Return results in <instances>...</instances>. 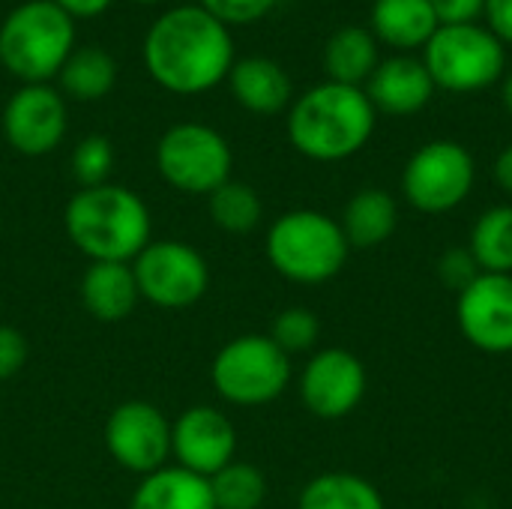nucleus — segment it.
Listing matches in <instances>:
<instances>
[{
	"instance_id": "obj_9",
	"label": "nucleus",
	"mask_w": 512,
	"mask_h": 509,
	"mask_svg": "<svg viewBox=\"0 0 512 509\" xmlns=\"http://www.w3.org/2000/svg\"><path fill=\"white\" fill-rule=\"evenodd\" d=\"M474 183L477 162L471 150L450 138L423 144L402 168V195L426 216H444L462 207L474 192Z\"/></svg>"
},
{
	"instance_id": "obj_21",
	"label": "nucleus",
	"mask_w": 512,
	"mask_h": 509,
	"mask_svg": "<svg viewBox=\"0 0 512 509\" xmlns=\"http://www.w3.org/2000/svg\"><path fill=\"white\" fill-rule=\"evenodd\" d=\"M438 18L429 0H375L372 36L396 51L426 48L438 30Z\"/></svg>"
},
{
	"instance_id": "obj_36",
	"label": "nucleus",
	"mask_w": 512,
	"mask_h": 509,
	"mask_svg": "<svg viewBox=\"0 0 512 509\" xmlns=\"http://www.w3.org/2000/svg\"><path fill=\"white\" fill-rule=\"evenodd\" d=\"M495 183L512 198V144H507L495 159Z\"/></svg>"
},
{
	"instance_id": "obj_38",
	"label": "nucleus",
	"mask_w": 512,
	"mask_h": 509,
	"mask_svg": "<svg viewBox=\"0 0 512 509\" xmlns=\"http://www.w3.org/2000/svg\"><path fill=\"white\" fill-rule=\"evenodd\" d=\"M135 3H162V0H135Z\"/></svg>"
},
{
	"instance_id": "obj_22",
	"label": "nucleus",
	"mask_w": 512,
	"mask_h": 509,
	"mask_svg": "<svg viewBox=\"0 0 512 509\" xmlns=\"http://www.w3.org/2000/svg\"><path fill=\"white\" fill-rule=\"evenodd\" d=\"M378 63H381L378 39L366 27H357V24L339 27L324 45L327 81L348 84V87H366V81L372 78Z\"/></svg>"
},
{
	"instance_id": "obj_19",
	"label": "nucleus",
	"mask_w": 512,
	"mask_h": 509,
	"mask_svg": "<svg viewBox=\"0 0 512 509\" xmlns=\"http://www.w3.org/2000/svg\"><path fill=\"white\" fill-rule=\"evenodd\" d=\"M342 234L351 249H375L387 243L399 228V204L393 192L366 186L348 198L339 216Z\"/></svg>"
},
{
	"instance_id": "obj_15",
	"label": "nucleus",
	"mask_w": 512,
	"mask_h": 509,
	"mask_svg": "<svg viewBox=\"0 0 512 509\" xmlns=\"http://www.w3.org/2000/svg\"><path fill=\"white\" fill-rule=\"evenodd\" d=\"M174 465L210 480L237 459V429L231 417L213 405H192L171 423Z\"/></svg>"
},
{
	"instance_id": "obj_34",
	"label": "nucleus",
	"mask_w": 512,
	"mask_h": 509,
	"mask_svg": "<svg viewBox=\"0 0 512 509\" xmlns=\"http://www.w3.org/2000/svg\"><path fill=\"white\" fill-rule=\"evenodd\" d=\"M483 18L504 45H512V0H486Z\"/></svg>"
},
{
	"instance_id": "obj_33",
	"label": "nucleus",
	"mask_w": 512,
	"mask_h": 509,
	"mask_svg": "<svg viewBox=\"0 0 512 509\" xmlns=\"http://www.w3.org/2000/svg\"><path fill=\"white\" fill-rule=\"evenodd\" d=\"M438 24H477L486 12V0H429Z\"/></svg>"
},
{
	"instance_id": "obj_4",
	"label": "nucleus",
	"mask_w": 512,
	"mask_h": 509,
	"mask_svg": "<svg viewBox=\"0 0 512 509\" xmlns=\"http://www.w3.org/2000/svg\"><path fill=\"white\" fill-rule=\"evenodd\" d=\"M270 267L294 285H324L336 279L351 255L339 219L300 207L282 213L264 240Z\"/></svg>"
},
{
	"instance_id": "obj_18",
	"label": "nucleus",
	"mask_w": 512,
	"mask_h": 509,
	"mask_svg": "<svg viewBox=\"0 0 512 509\" xmlns=\"http://www.w3.org/2000/svg\"><path fill=\"white\" fill-rule=\"evenodd\" d=\"M141 303L132 264L93 261L81 276V306L102 324L126 321Z\"/></svg>"
},
{
	"instance_id": "obj_3",
	"label": "nucleus",
	"mask_w": 512,
	"mask_h": 509,
	"mask_svg": "<svg viewBox=\"0 0 512 509\" xmlns=\"http://www.w3.org/2000/svg\"><path fill=\"white\" fill-rule=\"evenodd\" d=\"M63 228L72 246L93 261L132 264L153 234L150 207L126 186L102 183L78 189L66 210Z\"/></svg>"
},
{
	"instance_id": "obj_24",
	"label": "nucleus",
	"mask_w": 512,
	"mask_h": 509,
	"mask_svg": "<svg viewBox=\"0 0 512 509\" xmlns=\"http://www.w3.org/2000/svg\"><path fill=\"white\" fill-rule=\"evenodd\" d=\"M117 75H120L117 60L105 48L84 45V48H75L69 60L63 63V69L57 72V81H60L57 90L78 102H96V99H105L117 87Z\"/></svg>"
},
{
	"instance_id": "obj_10",
	"label": "nucleus",
	"mask_w": 512,
	"mask_h": 509,
	"mask_svg": "<svg viewBox=\"0 0 512 509\" xmlns=\"http://www.w3.org/2000/svg\"><path fill=\"white\" fill-rule=\"evenodd\" d=\"M141 300L156 309H189L210 288L207 258L183 240H150L132 261Z\"/></svg>"
},
{
	"instance_id": "obj_13",
	"label": "nucleus",
	"mask_w": 512,
	"mask_h": 509,
	"mask_svg": "<svg viewBox=\"0 0 512 509\" xmlns=\"http://www.w3.org/2000/svg\"><path fill=\"white\" fill-rule=\"evenodd\" d=\"M3 135L21 156H45L60 147L69 126L66 96L51 84H21L3 108Z\"/></svg>"
},
{
	"instance_id": "obj_23",
	"label": "nucleus",
	"mask_w": 512,
	"mask_h": 509,
	"mask_svg": "<svg viewBox=\"0 0 512 509\" xmlns=\"http://www.w3.org/2000/svg\"><path fill=\"white\" fill-rule=\"evenodd\" d=\"M297 509H387V504L372 480L351 471H327L300 489Z\"/></svg>"
},
{
	"instance_id": "obj_25",
	"label": "nucleus",
	"mask_w": 512,
	"mask_h": 509,
	"mask_svg": "<svg viewBox=\"0 0 512 509\" xmlns=\"http://www.w3.org/2000/svg\"><path fill=\"white\" fill-rule=\"evenodd\" d=\"M468 249L480 273L512 276V204H495L477 216Z\"/></svg>"
},
{
	"instance_id": "obj_27",
	"label": "nucleus",
	"mask_w": 512,
	"mask_h": 509,
	"mask_svg": "<svg viewBox=\"0 0 512 509\" xmlns=\"http://www.w3.org/2000/svg\"><path fill=\"white\" fill-rule=\"evenodd\" d=\"M216 509H261L267 501V477L261 468L234 459L210 477Z\"/></svg>"
},
{
	"instance_id": "obj_32",
	"label": "nucleus",
	"mask_w": 512,
	"mask_h": 509,
	"mask_svg": "<svg viewBox=\"0 0 512 509\" xmlns=\"http://www.w3.org/2000/svg\"><path fill=\"white\" fill-rule=\"evenodd\" d=\"M27 354H30L27 336L18 327L0 324V381L15 378L24 369Z\"/></svg>"
},
{
	"instance_id": "obj_11",
	"label": "nucleus",
	"mask_w": 512,
	"mask_h": 509,
	"mask_svg": "<svg viewBox=\"0 0 512 509\" xmlns=\"http://www.w3.org/2000/svg\"><path fill=\"white\" fill-rule=\"evenodd\" d=\"M105 450L123 471L147 477L171 465V420L153 402H120L105 420Z\"/></svg>"
},
{
	"instance_id": "obj_16",
	"label": "nucleus",
	"mask_w": 512,
	"mask_h": 509,
	"mask_svg": "<svg viewBox=\"0 0 512 509\" xmlns=\"http://www.w3.org/2000/svg\"><path fill=\"white\" fill-rule=\"evenodd\" d=\"M363 90L378 114L411 117L432 102L438 87L423 60L411 54H396L378 63V69L372 72Z\"/></svg>"
},
{
	"instance_id": "obj_2",
	"label": "nucleus",
	"mask_w": 512,
	"mask_h": 509,
	"mask_svg": "<svg viewBox=\"0 0 512 509\" xmlns=\"http://www.w3.org/2000/svg\"><path fill=\"white\" fill-rule=\"evenodd\" d=\"M378 111L363 87L324 81L288 108V141L312 162H345L375 135Z\"/></svg>"
},
{
	"instance_id": "obj_26",
	"label": "nucleus",
	"mask_w": 512,
	"mask_h": 509,
	"mask_svg": "<svg viewBox=\"0 0 512 509\" xmlns=\"http://www.w3.org/2000/svg\"><path fill=\"white\" fill-rule=\"evenodd\" d=\"M207 210H210L213 225L222 228L225 234H252L264 219L261 195L249 183H240V180L222 183L207 198Z\"/></svg>"
},
{
	"instance_id": "obj_29",
	"label": "nucleus",
	"mask_w": 512,
	"mask_h": 509,
	"mask_svg": "<svg viewBox=\"0 0 512 509\" xmlns=\"http://www.w3.org/2000/svg\"><path fill=\"white\" fill-rule=\"evenodd\" d=\"M114 168V147L105 135H87L75 144L72 150V174L81 183V189L87 186H102L108 183Z\"/></svg>"
},
{
	"instance_id": "obj_37",
	"label": "nucleus",
	"mask_w": 512,
	"mask_h": 509,
	"mask_svg": "<svg viewBox=\"0 0 512 509\" xmlns=\"http://www.w3.org/2000/svg\"><path fill=\"white\" fill-rule=\"evenodd\" d=\"M501 96H504V108L510 111V117H512V72L504 78V90H501Z\"/></svg>"
},
{
	"instance_id": "obj_17",
	"label": "nucleus",
	"mask_w": 512,
	"mask_h": 509,
	"mask_svg": "<svg viewBox=\"0 0 512 509\" xmlns=\"http://www.w3.org/2000/svg\"><path fill=\"white\" fill-rule=\"evenodd\" d=\"M225 81L231 87V96L246 111L261 114V117L282 114L294 102L291 75L285 72L282 63H276L273 57H264V54H249V57L234 60Z\"/></svg>"
},
{
	"instance_id": "obj_28",
	"label": "nucleus",
	"mask_w": 512,
	"mask_h": 509,
	"mask_svg": "<svg viewBox=\"0 0 512 509\" xmlns=\"http://www.w3.org/2000/svg\"><path fill=\"white\" fill-rule=\"evenodd\" d=\"M288 357L291 354H309L315 351L318 339H321V321L312 309L306 306H288L282 309L267 333Z\"/></svg>"
},
{
	"instance_id": "obj_7",
	"label": "nucleus",
	"mask_w": 512,
	"mask_h": 509,
	"mask_svg": "<svg viewBox=\"0 0 512 509\" xmlns=\"http://www.w3.org/2000/svg\"><path fill=\"white\" fill-rule=\"evenodd\" d=\"M423 63L435 87L447 93H480L504 75L507 51L483 24H444L426 42Z\"/></svg>"
},
{
	"instance_id": "obj_1",
	"label": "nucleus",
	"mask_w": 512,
	"mask_h": 509,
	"mask_svg": "<svg viewBox=\"0 0 512 509\" xmlns=\"http://www.w3.org/2000/svg\"><path fill=\"white\" fill-rule=\"evenodd\" d=\"M150 78L177 96H198L228 78L237 54L231 27L198 3L162 12L141 45Z\"/></svg>"
},
{
	"instance_id": "obj_5",
	"label": "nucleus",
	"mask_w": 512,
	"mask_h": 509,
	"mask_svg": "<svg viewBox=\"0 0 512 509\" xmlns=\"http://www.w3.org/2000/svg\"><path fill=\"white\" fill-rule=\"evenodd\" d=\"M75 51V18L54 0H24L0 21V63L21 84H48Z\"/></svg>"
},
{
	"instance_id": "obj_30",
	"label": "nucleus",
	"mask_w": 512,
	"mask_h": 509,
	"mask_svg": "<svg viewBox=\"0 0 512 509\" xmlns=\"http://www.w3.org/2000/svg\"><path fill=\"white\" fill-rule=\"evenodd\" d=\"M279 0H198V6H204L213 18H219L225 27L234 24H255L261 18H267L276 9Z\"/></svg>"
},
{
	"instance_id": "obj_6",
	"label": "nucleus",
	"mask_w": 512,
	"mask_h": 509,
	"mask_svg": "<svg viewBox=\"0 0 512 509\" xmlns=\"http://www.w3.org/2000/svg\"><path fill=\"white\" fill-rule=\"evenodd\" d=\"M291 357L264 333H243L225 342L210 366L213 390L234 408L276 402L291 384Z\"/></svg>"
},
{
	"instance_id": "obj_20",
	"label": "nucleus",
	"mask_w": 512,
	"mask_h": 509,
	"mask_svg": "<svg viewBox=\"0 0 512 509\" xmlns=\"http://www.w3.org/2000/svg\"><path fill=\"white\" fill-rule=\"evenodd\" d=\"M129 509H216L210 480L180 468L165 465L135 486Z\"/></svg>"
},
{
	"instance_id": "obj_14",
	"label": "nucleus",
	"mask_w": 512,
	"mask_h": 509,
	"mask_svg": "<svg viewBox=\"0 0 512 509\" xmlns=\"http://www.w3.org/2000/svg\"><path fill=\"white\" fill-rule=\"evenodd\" d=\"M459 333L483 354H512V276L480 273L456 294Z\"/></svg>"
},
{
	"instance_id": "obj_8",
	"label": "nucleus",
	"mask_w": 512,
	"mask_h": 509,
	"mask_svg": "<svg viewBox=\"0 0 512 509\" xmlns=\"http://www.w3.org/2000/svg\"><path fill=\"white\" fill-rule=\"evenodd\" d=\"M234 153L225 135L207 123H174L162 132L156 144V171L159 177L183 192L210 198L222 183L231 180Z\"/></svg>"
},
{
	"instance_id": "obj_31",
	"label": "nucleus",
	"mask_w": 512,
	"mask_h": 509,
	"mask_svg": "<svg viewBox=\"0 0 512 509\" xmlns=\"http://www.w3.org/2000/svg\"><path fill=\"white\" fill-rule=\"evenodd\" d=\"M477 276H480V267H477V261H474V255H471L468 246H453V249H447L438 258V279L447 288H453L456 294L462 288H468Z\"/></svg>"
},
{
	"instance_id": "obj_35",
	"label": "nucleus",
	"mask_w": 512,
	"mask_h": 509,
	"mask_svg": "<svg viewBox=\"0 0 512 509\" xmlns=\"http://www.w3.org/2000/svg\"><path fill=\"white\" fill-rule=\"evenodd\" d=\"M69 18H96V15H102L114 0H54Z\"/></svg>"
},
{
	"instance_id": "obj_12",
	"label": "nucleus",
	"mask_w": 512,
	"mask_h": 509,
	"mask_svg": "<svg viewBox=\"0 0 512 509\" xmlns=\"http://www.w3.org/2000/svg\"><path fill=\"white\" fill-rule=\"evenodd\" d=\"M369 375L348 348L315 351L300 372V402L318 420H345L366 399Z\"/></svg>"
}]
</instances>
